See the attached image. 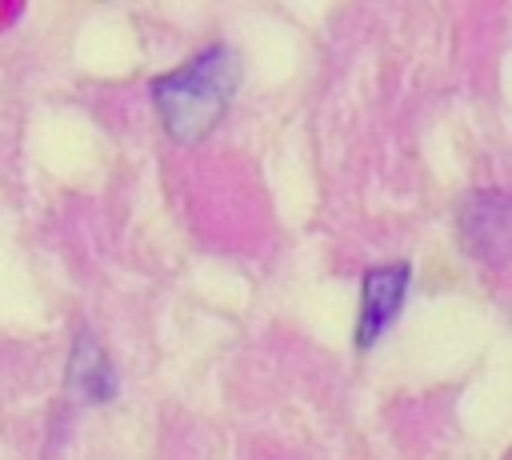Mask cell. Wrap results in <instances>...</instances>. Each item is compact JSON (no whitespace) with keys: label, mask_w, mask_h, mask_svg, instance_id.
<instances>
[{"label":"cell","mask_w":512,"mask_h":460,"mask_svg":"<svg viewBox=\"0 0 512 460\" xmlns=\"http://www.w3.org/2000/svg\"><path fill=\"white\" fill-rule=\"evenodd\" d=\"M460 240L488 268L512 264V196L496 188L472 192L460 208Z\"/></svg>","instance_id":"cell-2"},{"label":"cell","mask_w":512,"mask_h":460,"mask_svg":"<svg viewBox=\"0 0 512 460\" xmlns=\"http://www.w3.org/2000/svg\"><path fill=\"white\" fill-rule=\"evenodd\" d=\"M72 384H76V388H80L88 400H108V396H112V388H116L112 368L104 364L100 348H96L88 336L76 344V360H72Z\"/></svg>","instance_id":"cell-4"},{"label":"cell","mask_w":512,"mask_h":460,"mask_svg":"<svg viewBox=\"0 0 512 460\" xmlns=\"http://www.w3.org/2000/svg\"><path fill=\"white\" fill-rule=\"evenodd\" d=\"M236 84H240V56L228 44H212L200 56H192L184 68L160 76L152 84V100L164 120V132L176 144L204 140L228 112Z\"/></svg>","instance_id":"cell-1"},{"label":"cell","mask_w":512,"mask_h":460,"mask_svg":"<svg viewBox=\"0 0 512 460\" xmlns=\"http://www.w3.org/2000/svg\"><path fill=\"white\" fill-rule=\"evenodd\" d=\"M408 284H412L408 264H376L364 276V308H360V328H356L360 348H372L388 332V324L396 320V312L404 304Z\"/></svg>","instance_id":"cell-3"}]
</instances>
